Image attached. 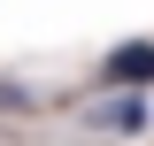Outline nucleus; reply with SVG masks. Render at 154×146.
Returning a JSON list of instances; mask_svg holds the SVG:
<instances>
[{"mask_svg": "<svg viewBox=\"0 0 154 146\" xmlns=\"http://www.w3.org/2000/svg\"><path fill=\"white\" fill-rule=\"evenodd\" d=\"M108 85H154V38L116 46V54H108Z\"/></svg>", "mask_w": 154, "mask_h": 146, "instance_id": "1", "label": "nucleus"}, {"mask_svg": "<svg viewBox=\"0 0 154 146\" xmlns=\"http://www.w3.org/2000/svg\"><path fill=\"white\" fill-rule=\"evenodd\" d=\"M8 100H16V92H8V85H0V108H8Z\"/></svg>", "mask_w": 154, "mask_h": 146, "instance_id": "3", "label": "nucleus"}, {"mask_svg": "<svg viewBox=\"0 0 154 146\" xmlns=\"http://www.w3.org/2000/svg\"><path fill=\"white\" fill-rule=\"evenodd\" d=\"M100 123H116V131H139V123H146V100H108V108H100Z\"/></svg>", "mask_w": 154, "mask_h": 146, "instance_id": "2", "label": "nucleus"}]
</instances>
